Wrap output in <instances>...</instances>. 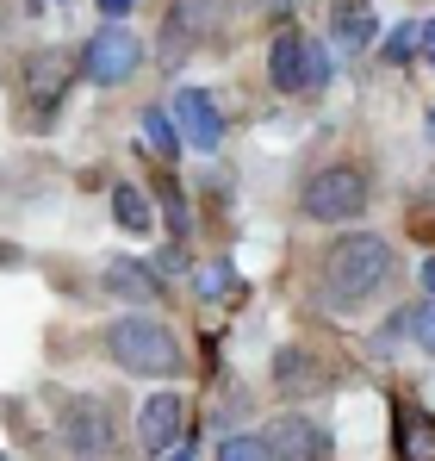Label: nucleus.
<instances>
[{
    "label": "nucleus",
    "mask_w": 435,
    "mask_h": 461,
    "mask_svg": "<svg viewBox=\"0 0 435 461\" xmlns=\"http://www.w3.org/2000/svg\"><path fill=\"white\" fill-rule=\"evenodd\" d=\"M392 287H398V249L379 230H342L324 249V300L342 318H355L361 306L386 300Z\"/></svg>",
    "instance_id": "nucleus-1"
},
{
    "label": "nucleus",
    "mask_w": 435,
    "mask_h": 461,
    "mask_svg": "<svg viewBox=\"0 0 435 461\" xmlns=\"http://www.w3.org/2000/svg\"><path fill=\"white\" fill-rule=\"evenodd\" d=\"M367 206H373V175L361 162H324L298 187V212L311 225H355L367 219Z\"/></svg>",
    "instance_id": "nucleus-2"
},
{
    "label": "nucleus",
    "mask_w": 435,
    "mask_h": 461,
    "mask_svg": "<svg viewBox=\"0 0 435 461\" xmlns=\"http://www.w3.org/2000/svg\"><path fill=\"white\" fill-rule=\"evenodd\" d=\"M106 356L125 368V375H138V381H168V375H181V337L162 324V318H119L112 330H106Z\"/></svg>",
    "instance_id": "nucleus-3"
},
{
    "label": "nucleus",
    "mask_w": 435,
    "mask_h": 461,
    "mask_svg": "<svg viewBox=\"0 0 435 461\" xmlns=\"http://www.w3.org/2000/svg\"><path fill=\"white\" fill-rule=\"evenodd\" d=\"M81 76L69 63V50H31L25 69H19V106L31 113V131H50L57 125V106L69 94V81Z\"/></svg>",
    "instance_id": "nucleus-4"
},
{
    "label": "nucleus",
    "mask_w": 435,
    "mask_h": 461,
    "mask_svg": "<svg viewBox=\"0 0 435 461\" xmlns=\"http://www.w3.org/2000/svg\"><path fill=\"white\" fill-rule=\"evenodd\" d=\"M75 69H81V81H93V87H125V81L144 69V38L131 25H100L81 44Z\"/></svg>",
    "instance_id": "nucleus-5"
},
{
    "label": "nucleus",
    "mask_w": 435,
    "mask_h": 461,
    "mask_svg": "<svg viewBox=\"0 0 435 461\" xmlns=\"http://www.w3.org/2000/svg\"><path fill=\"white\" fill-rule=\"evenodd\" d=\"M57 437H63V449H69L75 461H106V456H112V443H119L112 411H106V399H93V393H75L69 405H63Z\"/></svg>",
    "instance_id": "nucleus-6"
},
{
    "label": "nucleus",
    "mask_w": 435,
    "mask_h": 461,
    "mask_svg": "<svg viewBox=\"0 0 435 461\" xmlns=\"http://www.w3.org/2000/svg\"><path fill=\"white\" fill-rule=\"evenodd\" d=\"M224 6L230 0H174L168 6V25H162V69H181L187 50H200L224 25Z\"/></svg>",
    "instance_id": "nucleus-7"
},
{
    "label": "nucleus",
    "mask_w": 435,
    "mask_h": 461,
    "mask_svg": "<svg viewBox=\"0 0 435 461\" xmlns=\"http://www.w3.org/2000/svg\"><path fill=\"white\" fill-rule=\"evenodd\" d=\"M262 449H268V461H324L330 456V430L305 411H280V418L262 424Z\"/></svg>",
    "instance_id": "nucleus-8"
},
{
    "label": "nucleus",
    "mask_w": 435,
    "mask_h": 461,
    "mask_svg": "<svg viewBox=\"0 0 435 461\" xmlns=\"http://www.w3.org/2000/svg\"><path fill=\"white\" fill-rule=\"evenodd\" d=\"M168 119L181 125V138H187L193 150L212 156L218 144H224V113H218V100L206 94V87H181V94L168 100Z\"/></svg>",
    "instance_id": "nucleus-9"
},
{
    "label": "nucleus",
    "mask_w": 435,
    "mask_h": 461,
    "mask_svg": "<svg viewBox=\"0 0 435 461\" xmlns=\"http://www.w3.org/2000/svg\"><path fill=\"white\" fill-rule=\"evenodd\" d=\"M181 430H187V399L181 393H149L138 405V443L149 456H168L181 443Z\"/></svg>",
    "instance_id": "nucleus-10"
},
{
    "label": "nucleus",
    "mask_w": 435,
    "mask_h": 461,
    "mask_svg": "<svg viewBox=\"0 0 435 461\" xmlns=\"http://www.w3.org/2000/svg\"><path fill=\"white\" fill-rule=\"evenodd\" d=\"M330 38H336L349 57H367V50L379 44V13H373V6H361V0L330 6Z\"/></svg>",
    "instance_id": "nucleus-11"
},
{
    "label": "nucleus",
    "mask_w": 435,
    "mask_h": 461,
    "mask_svg": "<svg viewBox=\"0 0 435 461\" xmlns=\"http://www.w3.org/2000/svg\"><path fill=\"white\" fill-rule=\"evenodd\" d=\"M268 81H274L280 94H305V32L280 25V32L268 38Z\"/></svg>",
    "instance_id": "nucleus-12"
},
{
    "label": "nucleus",
    "mask_w": 435,
    "mask_h": 461,
    "mask_svg": "<svg viewBox=\"0 0 435 461\" xmlns=\"http://www.w3.org/2000/svg\"><path fill=\"white\" fill-rule=\"evenodd\" d=\"M106 294H119L131 306H155L162 300V275L149 262H138V256H119V262H106Z\"/></svg>",
    "instance_id": "nucleus-13"
},
{
    "label": "nucleus",
    "mask_w": 435,
    "mask_h": 461,
    "mask_svg": "<svg viewBox=\"0 0 435 461\" xmlns=\"http://www.w3.org/2000/svg\"><path fill=\"white\" fill-rule=\"evenodd\" d=\"M274 386L298 399V393H317V386H330V375L317 368V356L311 349H280V362H274Z\"/></svg>",
    "instance_id": "nucleus-14"
},
{
    "label": "nucleus",
    "mask_w": 435,
    "mask_h": 461,
    "mask_svg": "<svg viewBox=\"0 0 435 461\" xmlns=\"http://www.w3.org/2000/svg\"><path fill=\"white\" fill-rule=\"evenodd\" d=\"M138 125H144V144L162 156V162H181L187 138H181V125L168 119V106H144V113H138Z\"/></svg>",
    "instance_id": "nucleus-15"
},
{
    "label": "nucleus",
    "mask_w": 435,
    "mask_h": 461,
    "mask_svg": "<svg viewBox=\"0 0 435 461\" xmlns=\"http://www.w3.org/2000/svg\"><path fill=\"white\" fill-rule=\"evenodd\" d=\"M398 461H435V418L398 411Z\"/></svg>",
    "instance_id": "nucleus-16"
},
{
    "label": "nucleus",
    "mask_w": 435,
    "mask_h": 461,
    "mask_svg": "<svg viewBox=\"0 0 435 461\" xmlns=\"http://www.w3.org/2000/svg\"><path fill=\"white\" fill-rule=\"evenodd\" d=\"M112 219H119L125 230H138V237H144V230L155 225L149 194H144V187H131V181H119V187H112Z\"/></svg>",
    "instance_id": "nucleus-17"
},
{
    "label": "nucleus",
    "mask_w": 435,
    "mask_h": 461,
    "mask_svg": "<svg viewBox=\"0 0 435 461\" xmlns=\"http://www.w3.org/2000/svg\"><path fill=\"white\" fill-rule=\"evenodd\" d=\"M193 287H200V300H224V294L236 287V275H230V262H206V268L193 275Z\"/></svg>",
    "instance_id": "nucleus-18"
},
{
    "label": "nucleus",
    "mask_w": 435,
    "mask_h": 461,
    "mask_svg": "<svg viewBox=\"0 0 435 461\" xmlns=\"http://www.w3.org/2000/svg\"><path fill=\"white\" fill-rule=\"evenodd\" d=\"M411 337H417L423 356H435V294H423V300L411 306Z\"/></svg>",
    "instance_id": "nucleus-19"
},
{
    "label": "nucleus",
    "mask_w": 435,
    "mask_h": 461,
    "mask_svg": "<svg viewBox=\"0 0 435 461\" xmlns=\"http://www.w3.org/2000/svg\"><path fill=\"white\" fill-rule=\"evenodd\" d=\"M330 81V44L324 38H305V94Z\"/></svg>",
    "instance_id": "nucleus-20"
},
{
    "label": "nucleus",
    "mask_w": 435,
    "mask_h": 461,
    "mask_svg": "<svg viewBox=\"0 0 435 461\" xmlns=\"http://www.w3.org/2000/svg\"><path fill=\"white\" fill-rule=\"evenodd\" d=\"M212 461H268V449H262V437H224Z\"/></svg>",
    "instance_id": "nucleus-21"
},
{
    "label": "nucleus",
    "mask_w": 435,
    "mask_h": 461,
    "mask_svg": "<svg viewBox=\"0 0 435 461\" xmlns=\"http://www.w3.org/2000/svg\"><path fill=\"white\" fill-rule=\"evenodd\" d=\"M411 50H417V19H411V25H398V32H392V44H386V63H404V57H411Z\"/></svg>",
    "instance_id": "nucleus-22"
},
{
    "label": "nucleus",
    "mask_w": 435,
    "mask_h": 461,
    "mask_svg": "<svg viewBox=\"0 0 435 461\" xmlns=\"http://www.w3.org/2000/svg\"><path fill=\"white\" fill-rule=\"evenodd\" d=\"M417 50H423V63L435 69V19H417Z\"/></svg>",
    "instance_id": "nucleus-23"
},
{
    "label": "nucleus",
    "mask_w": 435,
    "mask_h": 461,
    "mask_svg": "<svg viewBox=\"0 0 435 461\" xmlns=\"http://www.w3.org/2000/svg\"><path fill=\"white\" fill-rule=\"evenodd\" d=\"M138 0H100V13H106V25H125V13H131Z\"/></svg>",
    "instance_id": "nucleus-24"
},
{
    "label": "nucleus",
    "mask_w": 435,
    "mask_h": 461,
    "mask_svg": "<svg viewBox=\"0 0 435 461\" xmlns=\"http://www.w3.org/2000/svg\"><path fill=\"white\" fill-rule=\"evenodd\" d=\"M423 287L435 294V256H423Z\"/></svg>",
    "instance_id": "nucleus-25"
},
{
    "label": "nucleus",
    "mask_w": 435,
    "mask_h": 461,
    "mask_svg": "<svg viewBox=\"0 0 435 461\" xmlns=\"http://www.w3.org/2000/svg\"><path fill=\"white\" fill-rule=\"evenodd\" d=\"M168 461H193V449H181V443H174V456H168Z\"/></svg>",
    "instance_id": "nucleus-26"
},
{
    "label": "nucleus",
    "mask_w": 435,
    "mask_h": 461,
    "mask_svg": "<svg viewBox=\"0 0 435 461\" xmlns=\"http://www.w3.org/2000/svg\"><path fill=\"white\" fill-rule=\"evenodd\" d=\"M430 131H435V119H430Z\"/></svg>",
    "instance_id": "nucleus-27"
},
{
    "label": "nucleus",
    "mask_w": 435,
    "mask_h": 461,
    "mask_svg": "<svg viewBox=\"0 0 435 461\" xmlns=\"http://www.w3.org/2000/svg\"><path fill=\"white\" fill-rule=\"evenodd\" d=\"M0 461H6V456H0Z\"/></svg>",
    "instance_id": "nucleus-28"
}]
</instances>
